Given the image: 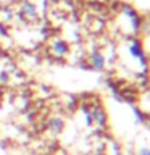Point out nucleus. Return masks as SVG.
Masks as SVG:
<instances>
[{
  "label": "nucleus",
  "mask_w": 150,
  "mask_h": 155,
  "mask_svg": "<svg viewBox=\"0 0 150 155\" xmlns=\"http://www.w3.org/2000/svg\"><path fill=\"white\" fill-rule=\"evenodd\" d=\"M21 16H24L26 19H34V18L37 16L36 5H32L31 2H24L21 5Z\"/></svg>",
  "instance_id": "obj_1"
},
{
  "label": "nucleus",
  "mask_w": 150,
  "mask_h": 155,
  "mask_svg": "<svg viewBox=\"0 0 150 155\" xmlns=\"http://www.w3.org/2000/svg\"><path fill=\"white\" fill-rule=\"evenodd\" d=\"M90 116H92V123H95V124H99V126H105L106 123V116L103 113V110L102 108H94V110H90Z\"/></svg>",
  "instance_id": "obj_2"
},
{
  "label": "nucleus",
  "mask_w": 150,
  "mask_h": 155,
  "mask_svg": "<svg viewBox=\"0 0 150 155\" xmlns=\"http://www.w3.org/2000/svg\"><path fill=\"white\" fill-rule=\"evenodd\" d=\"M90 63H92V66H94L95 70H102L103 65H105V58L100 52H94L90 55Z\"/></svg>",
  "instance_id": "obj_3"
},
{
  "label": "nucleus",
  "mask_w": 150,
  "mask_h": 155,
  "mask_svg": "<svg viewBox=\"0 0 150 155\" xmlns=\"http://www.w3.org/2000/svg\"><path fill=\"white\" fill-rule=\"evenodd\" d=\"M129 52H131V55H132L134 58H142V50H140L139 44H132L131 48H129Z\"/></svg>",
  "instance_id": "obj_4"
},
{
  "label": "nucleus",
  "mask_w": 150,
  "mask_h": 155,
  "mask_svg": "<svg viewBox=\"0 0 150 155\" xmlns=\"http://www.w3.org/2000/svg\"><path fill=\"white\" fill-rule=\"evenodd\" d=\"M50 128L55 131V133H58V131L63 129V121H61L60 118H53V120L50 121Z\"/></svg>",
  "instance_id": "obj_5"
},
{
  "label": "nucleus",
  "mask_w": 150,
  "mask_h": 155,
  "mask_svg": "<svg viewBox=\"0 0 150 155\" xmlns=\"http://www.w3.org/2000/svg\"><path fill=\"white\" fill-rule=\"evenodd\" d=\"M53 48H55V52L58 53V55H65V53L68 52V47H66L65 42H57V45Z\"/></svg>",
  "instance_id": "obj_6"
},
{
  "label": "nucleus",
  "mask_w": 150,
  "mask_h": 155,
  "mask_svg": "<svg viewBox=\"0 0 150 155\" xmlns=\"http://www.w3.org/2000/svg\"><path fill=\"white\" fill-rule=\"evenodd\" d=\"M139 155H150V153H148V149H147V147L140 149V152H139Z\"/></svg>",
  "instance_id": "obj_7"
},
{
  "label": "nucleus",
  "mask_w": 150,
  "mask_h": 155,
  "mask_svg": "<svg viewBox=\"0 0 150 155\" xmlns=\"http://www.w3.org/2000/svg\"><path fill=\"white\" fill-rule=\"evenodd\" d=\"M0 100H2V94H0Z\"/></svg>",
  "instance_id": "obj_8"
},
{
  "label": "nucleus",
  "mask_w": 150,
  "mask_h": 155,
  "mask_svg": "<svg viewBox=\"0 0 150 155\" xmlns=\"http://www.w3.org/2000/svg\"><path fill=\"white\" fill-rule=\"evenodd\" d=\"M95 155H102V153H95Z\"/></svg>",
  "instance_id": "obj_9"
}]
</instances>
